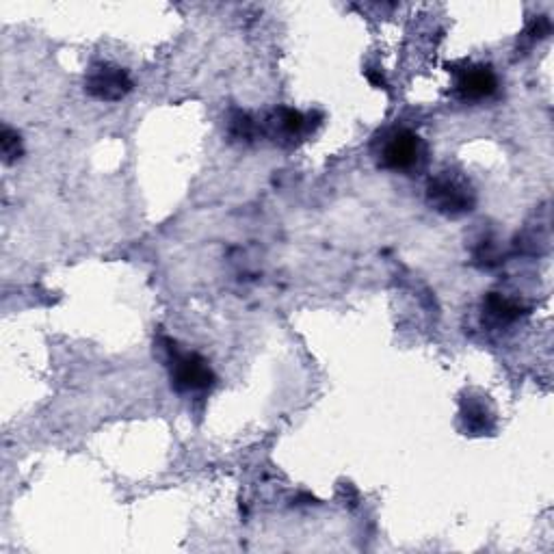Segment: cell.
I'll list each match as a JSON object with an SVG mask.
<instances>
[{
  "label": "cell",
  "mask_w": 554,
  "mask_h": 554,
  "mask_svg": "<svg viewBox=\"0 0 554 554\" xmlns=\"http://www.w3.org/2000/svg\"><path fill=\"white\" fill-rule=\"evenodd\" d=\"M427 202L433 206L435 213L444 217H461L468 215L477 204V193H474L470 180L455 169L440 171L427 184Z\"/></svg>",
  "instance_id": "1"
},
{
  "label": "cell",
  "mask_w": 554,
  "mask_h": 554,
  "mask_svg": "<svg viewBox=\"0 0 554 554\" xmlns=\"http://www.w3.org/2000/svg\"><path fill=\"white\" fill-rule=\"evenodd\" d=\"M427 163V143L407 128L392 130L381 141L379 165L399 174H414Z\"/></svg>",
  "instance_id": "2"
},
{
  "label": "cell",
  "mask_w": 554,
  "mask_h": 554,
  "mask_svg": "<svg viewBox=\"0 0 554 554\" xmlns=\"http://www.w3.org/2000/svg\"><path fill=\"white\" fill-rule=\"evenodd\" d=\"M169 366H171V386L178 392H204L213 388L215 373L210 364L197 353H187L176 349V342L167 340Z\"/></svg>",
  "instance_id": "3"
},
{
  "label": "cell",
  "mask_w": 554,
  "mask_h": 554,
  "mask_svg": "<svg viewBox=\"0 0 554 554\" xmlns=\"http://www.w3.org/2000/svg\"><path fill=\"white\" fill-rule=\"evenodd\" d=\"M85 89L89 96L102 102H120L133 91V78L130 74L113 63H96L91 65L85 78Z\"/></svg>",
  "instance_id": "4"
},
{
  "label": "cell",
  "mask_w": 554,
  "mask_h": 554,
  "mask_svg": "<svg viewBox=\"0 0 554 554\" xmlns=\"http://www.w3.org/2000/svg\"><path fill=\"white\" fill-rule=\"evenodd\" d=\"M498 89V76L492 70V65L472 63L464 70L457 72L455 94L464 102H481L492 98Z\"/></svg>",
  "instance_id": "5"
},
{
  "label": "cell",
  "mask_w": 554,
  "mask_h": 554,
  "mask_svg": "<svg viewBox=\"0 0 554 554\" xmlns=\"http://www.w3.org/2000/svg\"><path fill=\"white\" fill-rule=\"evenodd\" d=\"M459 418H461V425H464V431L470 435H487L496 427L494 410L483 397L461 399Z\"/></svg>",
  "instance_id": "6"
},
{
  "label": "cell",
  "mask_w": 554,
  "mask_h": 554,
  "mask_svg": "<svg viewBox=\"0 0 554 554\" xmlns=\"http://www.w3.org/2000/svg\"><path fill=\"white\" fill-rule=\"evenodd\" d=\"M522 312H524V308L520 306V303L498 295V293H492L483 303V321L487 319V323H492L494 327H505V325L516 323L522 316Z\"/></svg>",
  "instance_id": "7"
},
{
  "label": "cell",
  "mask_w": 554,
  "mask_h": 554,
  "mask_svg": "<svg viewBox=\"0 0 554 554\" xmlns=\"http://www.w3.org/2000/svg\"><path fill=\"white\" fill-rule=\"evenodd\" d=\"M269 128L273 137H284V139H295L301 133H306L308 128V117L295 111V109H280L271 115Z\"/></svg>",
  "instance_id": "8"
},
{
  "label": "cell",
  "mask_w": 554,
  "mask_h": 554,
  "mask_svg": "<svg viewBox=\"0 0 554 554\" xmlns=\"http://www.w3.org/2000/svg\"><path fill=\"white\" fill-rule=\"evenodd\" d=\"M258 133V124L249 117L247 113L243 111H236L232 117H230V135L234 139H241V141H249L254 139Z\"/></svg>",
  "instance_id": "9"
},
{
  "label": "cell",
  "mask_w": 554,
  "mask_h": 554,
  "mask_svg": "<svg viewBox=\"0 0 554 554\" xmlns=\"http://www.w3.org/2000/svg\"><path fill=\"white\" fill-rule=\"evenodd\" d=\"M0 148H3V158L7 165L18 161V158L22 156V139L18 135V130H13L11 126H5L3 137H0Z\"/></svg>",
  "instance_id": "10"
}]
</instances>
